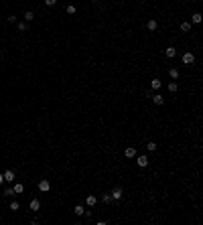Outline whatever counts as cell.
I'll return each mask as SVG.
<instances>
[{
    "mask_svg": "<svg viewBox=\"0 0 203 225\" xmlns=\"http://www.w3.org/2000/svg\"><path fill=\"white\" fill-rule=\"evenodd\" d=\"M65 10H67V14H75V6H73V4H69Z\"/></svg>",
    "mask_w": 203,
    "mask_h": 225,
    "instance_id": "ffe728a7",
    "label": "cell"
},
{
    "mask_svg": "<svg viewBox=\"0 0 203 225\" xmlns=\"http://www.w3.org/2000/svg\"><path fill=\"white\" fill-rule=\"evenodd\" d=\"M152 101H154V103H156V105H161V103H163V101H165V97H163V95H161V93H156V95H154V97H152Z\"/></svg>",
    "mask_w": 203,
    "mask_h": 225,
    "instance_id": "7c38bea8",
    "label": "cell"
},
{
    "mask_svg": "<svg viewBox=\"0 0 203 225\" xmlns=\"http://www.w3.org/2000/svg\"><path fill=\"white\" fill-rule=\"evenodd\" d=\"M2 183H4V174H2V172H0V185H2Z\"/></svg>",
    "mask_w": 203,
    "mask_h": 225,
    "instance_id": "484cf974",
    "label": "cell"
},
{
    "mask_svg": "<svg viewBox=\"0 0 203 225\" xmlns=\"http://www.w3.org/2000/svg\"><path fill=\"white\" fill-rule=\"evenodd\" d=\"M22 191H25V187H22L20 183H16V185H14V193L18 195V193H22Z\"/></svg>",
    "mask_w": 203,
    "mask_h": 225,
    "instance_id": "5bb4252c",
    "label": "cell"
},
{
    "mask_svg": "<svg viewBox=\"0 0 203 225\" xmlns=\"http://www.w3.org/2000/svg\"><path fill=\"white\" fill-rule=\"evenodd\" d=\"M169 91H173V93L177 91V81H171L169 83Z\"/></svg>",
    "mask_w": 203,
    "mask_h": 225,
    "instance_id": "ac0fdd59",
    "label": "cell"
},
{
    "mask_svg": "<svg viewBox=\"0 0 203 225\" xmlns=\"http://www.w3.org/2000/svg\"><path fill=\"white\" fill-rule=\"evenodd\" d=\"M110 195H112V201H120V199H122V195H124V189H122L120 185H116L114 189H112V193H110Z\"/></svg>",
    "mask_w": 203,
    "mask_h": 225,
    "instance_id": "6da1fadb",
    "label": "cell"
},
{
    "mask_svg": "<svg viewBox=\"0 0 203 225\" xmlns=\"http://www.w3.org/2000/svg\"><path fill=\"white\" fill-rule=\"evenodd\" d=\"M191 20H193V22H201V14H199V12H193Z\"/></svg>",
    "mask_w": 203,
    "mask_h": 225,
    "instance_id": "e0dca14e",
    "label": "cell"
},
{
    "mask_svg": "<svg viewBox=\"0 0 203 225\" xmlns=\"http://www.w3.org/2000/svg\"><path fill=\"white\" fill-rule=\"evenodd\" d=\"M55 2H57V0H45V4H47V6H55Z\"/></svg>",
    "mask_w": 203,
    "mask_h": 225,
    "instance_id": "d4e9b609",
    "label": "cell"
},
{
    "mask_svg": "<svg viewBox=\"0 0 203 225\" xmlns=\"http://www.w3.org/2000/svg\"><path fill=\"white\" fill-rule=\"evenodd\" d=\"M49 189H51V183L47 181V178H43V181H39V191H41V193H47Z\"/></svg>",
    "mask_w": 203,
    "mask_h": 225,
    "instance_id": "7a4b0ae2",
    "label": "cell"
},
{
    "mask_svg": "<svg viewBox=\"0 0 203 225\" xmlns=\"http://www.w3.org/2000/svg\"><path fill=\"white\" fill-rule=\"evenodd\" d=\"M146 148H148L150 152H154V150H156V142H148V144H146Z\"/></svg>",
    "mask_w": 203,
    "mask_h": 225,
    "instance_id": "d6986e66",
    "label": "cell"
},
{
    "mask_svg": "<svg viewBox=\"0 0 203 225\" xmlns=\"http://www.w3.org/2000/svg\"><path fill=\"white\" fill-rule=\"evenodd\" d=\"M181 31H183V33H189V31H191V22H183V25H181Z\"/></svg>",
    "mask_w": 203,
    "mask_h": 225,
    "instance_id": "4fadbf2b",
    "label": "cell"
},
{
    "mask_svg": "<svg viewBox=\"0 0 203 225\" xmlns=\"http://www.w3.org/2000/svg\"><path fill=\"white\" fill-rule=\"evenodd\" d=\"M94 2H96V0H94Z\"/></svg>",
    "mask_w": 203,
    "mask_h": 225,
    "instance_id": "4316f807",
    "label": "cell"
},
{
    "mask_svg": "<svg viewBox=\"0 0 203 225\" xmlns=\"http://www.w3.org/2000/svg\"><path fill=\"white\" fill-rule=\"evenodd\" d=\"M183 63H185V65H193V63H195V55H193V53H185V55H183Z\"/></svg>",
    "mask_w": 203,
    "mask_h": 225,
    "instance_id": "3957f363",
    "label": "cell"
},
{
    "mask_svg": "<svg viewBox=\"0 0 203 225\" xmlns=\"http://www.w3.org/2000/svg\"><path fill=\"white\" fill-rule=\"evenodd\" d=\"M124 154H126V158H134V156H136V148H132V146H128V148L124 150Z\"/></svg>",
    "mask_w": 203,
    "mask_h": 225,
    "instance_id": "5b68a950",
    "label": "cell"
},
{
    "mask_svg": "<svg viewBox=\"0 0 203 225\" xmlns=\"http://www.w3.org/2000/svg\"><path fill=\"white\" fill-rule=\"evenodd\" d=\"M73 211H75V213H77V215H83V211H85V209H83V207H81V205H77V207H75V209H73Z\"/></svg>",
    "mask_w": 203,
    "mask_h": 225,
    "instance_id": "44dd1931",
    "label": "cell"
},
{
    "mask_svg": "<svg viewBox=\"0 0 203 225\" xmlns=\"http://www.w3.org/2000/svg\"><path fill=\"white\" fill-rule=\"evenodd\" d=\"M175 53H177V49H175V47H167V49H165V55H167L169 59H173V57H175Z\"/></svg>",
    "mask_w": 203,
    "mask_h": 225,
    "instance_id": "ba28073f",
    "label": "cell"
},
{
    "mask_svg": "<svg viewBox=\"0 0 203 225\" xmlns=\"http://www.w3.org/2000/svg\"><path fill=\"white\" fill-rule=\"evenodd\" d=\"M169 75H171L173 79H177V77H179V71H177L175 67H173V69H169Z\"/></svg>",
    "mask_w": 203,
    "mask_h": 225,
    "instance_id": "9a60e30c",
    "label": "cell"
},
{
    "mask_svg": "<svg viewBox=\"0 0 203 225\" xmlns=\"http://www.w3.org/2000/svg\"><path fill=\"white\" fill-rule=\"evenodd\" d=\"M161 85H163V81H161L159 77H156V79H152V81H150V87H152V89H161Z\"/></svg>",
    "mask_w": 203,
    "mask_h": 225,
    "instance_id": "9c48e42d",
    "label": "cell"
},
{
    "mask_svg": "<svg viewBox=\"0 0 203 225\" xmlns=\"http://www.w3.org/2000/svg\"><path fill=\"white\" fill-rule=\"evenodd\" d=\"M2 195H6V197H10V195H14V189H6Z\"/></svg>",
    "mask_w": 203,
    "mask_h": 225,
    "instance_id": "cb8c5ba5",
    "label": "cell"
},
{
    "mask_svg": "<svg viewBox=\"0 0 203 225\" xmlns=\"http://www.w3.org/2000/svg\"><path fill=\"white\" fill-rule=\"evenodd\" d=\"M4 181H6V183H12V181H14V170H6V172H4Z\"/></svg>",
    "mask_w": 203,
    "mask_h": 225,
    "instance_id": "8992f818",
    "label": "cell"
},
{
    "mask_svg": "<svg viewBox=\"0 0 203 225\" xmlns=\"http://www.w3.org/2000/svg\"><path fill=\"white\" fill-rule=\"evenodd\" d=\"M146 29L148 31H156V29H159V22H156V20H148L146 22Z\"/></svg>",
    "mask_w": 203,
    "mask_h": 225,
    "instance_id": "52a82bcc",
    "label": "cell"
},
{
    "mask_svg": "<svg viewBox=\"0 0 203 225\" xmlns=\"http://www.w3.org/2000/svg\"><path fill=\"white\" fill-rule=\"evenodd\" d=\"M136 164L140 168H144V166H148V158H146V156H136Z\"/></svg>",
    "mask_w": 203,
    "mask_h": 225,
    "instance_id": "277c9868",
    "label": "cell"
},
{
    "mask_svg": "<svg viewBox=\"0 0 203 225\" xmlns=\"http://www.w3.org/2000/svg\"><path fill=\"white\" fill-rule=\"evenodd\" d=\"M25 18H27V22H31V20L35 18V14H33L31 10H27V12H25Z\"/></svg>",
    "mask_w": 203,
    "mask_h": 225,
    "instance_id": "2e32d148",
    "label": "cell"
},
{
    "mask_svg": "<svg viewBox=\"0 0 203 225\" xmlns=\"http://www.w3.org/2000/svg\"><path fill=\"white\" fill-rule=\"evenodd\" d=\"M96 201H98V199H96L94 195H89V197L85 199V205H87V207H94V205H96Z\"/></svg>",
    "mask_w": 203,
    "mask_h": 225,
    "instance_id": "30bf717a",
    "label": "cell"
},
{
    "mask_svg": "<svg viewBox=\"0 0 203 225\" xmlns=\"http://www.w3.org/2000/svg\"><path fill=\"white\" fill-rule=\"evenodd\" d=\"M18 207H20V205L16 203V201H12V203H10V209H12V211H18Z\"/></svg>",
    "mask_w": 203,
    "mask_h": 225,
    "instance_id": "603a6c76",
    "label": "cell"
},
{
    "mask_svg": "<svg viewBox=\"0 0 203 225\" xmlns=\"http://www.w3.org/2000/svg\"><path fill=\"white\" fill-rule=\"evenodd\" d=\"M102 201H104V203H110V201H112V195H110V193H108V195H104V197H102Z\"/></svg>",
    "mask_w": 203,
    "mask_h": 225,
    "instance_id": "7402d4cb",
    "label": "cell"
},
{
    "mask_svg": "<svg viewBox=\"0 0 203 225\" xmlns=\"http://www.w3.org/2000/svg\"><path fill=\"white\" fill-rule=\"evenodd\" d=\"M39 209H41L39 199H33V201H31V211H39Z\"/></svg>",
    "mask_w": 203,
    "mask_h": 225,
    "instance_id": "8fae6325",
    "label": "cell"
}]
</instances>
